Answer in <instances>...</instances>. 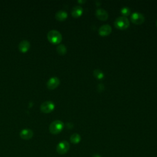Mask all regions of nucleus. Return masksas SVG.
I'll return each instance as SVG.
<instances>
[{"label": "nucleus", "instance_id": "nucleus-1", "mask_svg": "<svg viewBox=\"0 0 157 157\" xmlns=\"http://www.w3.org/2000/svg\"><path fill=\"white\" fill-rule=\"evenodd\" d=\"M48 40L53 44H59L62 41V35L58 31L52 30L47 33Z\"/></svg>", "mask_w": 157, "mask_h": 157}, {"label": "nucleus", "instance_id": "nucleus-2", "mask_svg": "<svg viewBox=\"0 0 157 157\" xmlns=\"http://www.w3.org/2000/svg\"><path fill=\"white\" fill-rule=\"evenodd\" d=\"M64 128L63 122L59 120L52 121L49 126V131L53 134H57L60 133Z\"/></svg>", "mask_w": 157, "mask_h": 157}, {"label": "nucleus", "instance_id": "nucleus-3", "mask_svg": "<svg viewBox=\"0 0 157 157\" xmlns=\"http://www.w3.org/2000/svg\"><path fill=\"white\" fill-rule=\"evenodd\" d=\"M115 27L120 30H125L130 25V21L127 17L125 16H120L114 21Z\"/></svg>", "mask_w": 157, "mask_h": 157}, {"label": "nucleus", "instance_id": "nucleus-4", "mask_svg": "<svg viewBox=\"0 0 157 157\" xmlns=\"http://www.w3.org/2000/svg\"><path fill=\"white\" fill-rule=\"evenodd\" d=\"M70 148V145L66 141H63L59 143L57 146V152L60 155L66 153Z\"/></svg>", "mask_w": 157, "mask_h": 157}, {"label": "nucleus", "instance_id": "nucleus-5", "mask_svg": "<svg viewBox=\"0 0 157 157\" xmlns=\"http://www.w3.org/2000/svg\"><path fill=\"white\" fill-rule=\"evenodd\" d=\"M40 108L42 112L49 113L54 109L55 104L51 101H46L41 104Z\"/></svg>", "mask_w": 157, "mask_h": 157}, {"label": "nucleus", "instance_id": "nucleus-6", "mask_svg": "<svg viewBox=\"0 0 157 157\" xmlns=\"http://www.w3.org/2000/svg\"><path fill=\"white\" fill-rule=\"evenodd\" d=\"M130 19L132 22L135 24H141L144 22L145 17L144 15L140 12H136L131 15Z\"/></svg>", "mask_w": 157, "mask_h": 157}, {"label": "nucleus", "instance_id": "nucleus-7", "mask_svg": "<svg viewBox=\"0 0 157 157\" xmlns=\"http://www.w3.org/2000/svg\"><path fill=\"white\" fill-rule=\"evenodd\" d=\"M60 80L57 77H52L47 82V86L49 89H55L59 85Z\"/></svg>", "mask_w": 157, "mask_h": 157}, {"label": "nucleus", "instance_id": "nucleus-8", "mask_svg": "<svg viewBox=\"0 0 157 157\" xmlns=\"http://www.w3.org/2000/svg\"><path fill=\"white\" fill-rule=\"evenodd\" d=\"M95 14L98 19H99V20H107V19L109 17L108 12L105 9H104L102 8L97 9L96 10Z\"/></svg>", "mask_w": 157, "mask_h": 157}, {"label": "nucleus", "instance_id": "nucleus-9", "mask_svg": "<svg viewBox=\"0 0 157 157\" xmlns=\"http://www.w3.org/2000/svg\"><path fill=\"white\" fill-rule=\"evenodd\" d=\"M98 31L101 36H108L112 31V27L109 24H104L99 27Z\"/></svg>", "mask_w": 157, "mask_h": 157}, {"label": "nucleus", "instance_id": "nucleus-10", "mask_svg": "<svg viewBox=\"0 0 157 157\" xmlns=\"http://www.w3.org/2000/svg\"><path fill=\"white\" fill-rule=\"evenodd\" d=\"M20 136L25 140H29L33 136V131L30 129L22 130L20 133Z\"/></svg>", "mask_w": 157, "mask_h": 157}, {"label": "nucleus", "instance_id": "nucleus-11", "mask_svg": "<svg viewBox=\"0 0 157 157\" xmlns=\"http://www.w3.org/2000/svg\"><path fill=\"white\" fill-rule=\"evenodd\" d=\"M83 8L81 6L77 5L73 8L71 10V14L74 17H79L83 13Z\"/></svg>", "mask_w": 157, "mask_h": 157}, {"label": "nucleus", "instance_id": "nucleus-12", "mask_svg": "<svg viewBox=\"0 0 157 157\" xmlns=\"http://www.w3.org/2000/svg\"><path fill=\"white\" fill-rule=\"evenodd\" d=\"M30 47V43L27 40H22L19 44V49L22 52H27Z\"/></svg>", "mask_w": 157, "mask_h": 157}, {"label": "nucleus", "instance_id": "nucleus-13", "mask_svg": "<svg viewBox=\"0 0 157 157\" xmlns=\"http://www.w3.org/2000/svg\"><path fill=\"white\" fill-rule=\"evenodd\" d=\"M68 17V13L64 10H60L55 14V19L59 21H63Z\"/></svg>", "mask_w": 157, "mask_h": 157}, {"label": "nucleus", "instance_id": "nucleus-14", "mask_svg": "<svg viewBox=\"0 0 157 157\" xmlns=\"http://www.w3.org/2000/svg\"><path fill=\"white\" fill-rule=\"evenodd\" d=\"M80 140H81V137L77 133H74L70 137V141L74 144H77L79 143Z\"/></svg>", "mask_w": 157, "mask_h": 157}, {"label": "nucleus", "instance_id": "nucleus-15", "mask_svg": "<svg viewBox=\"0 0 157 157\" xmlns=\"http://www.w3.org/2000/svg\"><path fill=\"white\" fill-rule=\"evenodd\" d=\"M57 51L60 55H64L67 52V48L64 44H59L57 47Z\"/></svg>", "mask_w": 157, "mask_h": 157}, {"label": "nucleus", "instance_id": "nucleus-16", "mask_svg": "<svg viewBox=\"0 0 157 157\" xmlns=\"http://www.w3.org/2000/svg\"><path fill=\"white\" fill-rule=\"evenodd\" d=\"M93 74L95 77L98 79H101L104 77V74L102 71H101L99 69H96L93 71Z\"/></svg>", "mask_w": 157, "mask_h": 157}, {"label": "nucleus", "instance_id": "nucleus-17", "mask_svg": "<svg viewBox=\"0 0 157 157\" xmlns=\"http://www.w3.org/2000/svg\"><path fill=\"white\" fill-rule=\"evenodd\" d=\"M120 12L121 13V14H123L124 16H128L130 14V12H131V10L130 9L128 8V7H127V6H125V7H123L121 10H120Z\"/></svg>", "mask_w": 157, "mask_h": 157}, {"label": "nucleus", "instance_id": "nucleus-18", "mask_svg": "<svg viewBox=\"0 0 157 157\" xmlns=\"http://www.w3.org/2000/svg\"><path fill=\"white\" fill-rule=\"evenodd\" d=\"M92 157H101L99 154H94Z\"/></svg>", "mask_w": 157, "mask_h": 157}, {"label": "nucleus", "instance_id": "nucleus-19", "mask_svg": "<svg viewBox=\"0 0 157 157\" xmlns=\"http://www.w3.org/2000/svg\"><path fill=\"white\" fill-rule=\"evenodd\" d=\"M79 3H85V1H78Z\"/></svg>", "mask_w": 157, "mask_h": 157}, {"label": "nucleus", "instance_id": "nucleus-20", "mask_svg": "<svg viewBox=\"0 0 157 157\" xmlns=\"http://www.w3.org/2000/svg\"><path fill=\"white\" fill-rule=\"evenodd\" d=\"M156 26H157V20H156Z\"/></svg>", "mask_w": 157, "mask_h": 157}]
</instances>
